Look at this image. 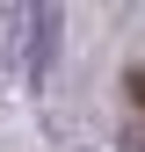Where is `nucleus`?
Masks as SVG:
<instances>
[{"mask_svg":"<svg viewBox=\"0 0 145 152\" xmlns=\"http://www.w3.org/2000/svg\"><path fill=\"white\" fill-rule=\"evenodd\" d=\"M131 102H138V109H145V65H138V72H131Z\"/></svg>","mask_w":145,"mask_h":152,"instance_id":"f257e3e1","label":"nucleus"},{"mask_svg":"<svg viewBox=\"0 0 145 152\" xmlns=\"http://www.w3.org/2000/svg\"><path fill=\"white\" fill-rule=\"evenodd\" d=\"M131 152H145V130H131Z\"/></svg>","mask_w":145,"mask_h":152,"instance_id":"f03ea898","label":"nucleus"}]
</instances>
